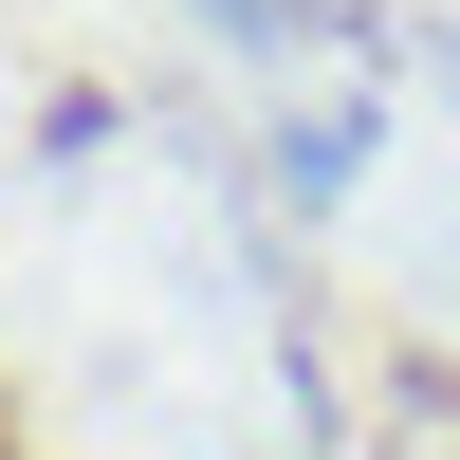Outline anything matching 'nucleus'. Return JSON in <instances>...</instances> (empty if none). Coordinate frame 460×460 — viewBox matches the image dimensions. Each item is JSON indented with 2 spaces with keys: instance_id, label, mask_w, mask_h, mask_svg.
Listing matches in <instances>:
<instances>
[]
</instances>
